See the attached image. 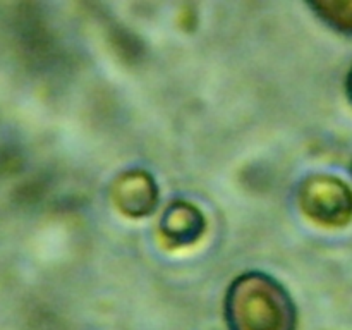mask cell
<instances>
[{
    "label": "cell",
    "mask_w": 352,
    "mask_h": 330,
    "mask_svg": "<svg viewBox=\"0 0 352 330\" xmlns=\"http://www.w3.org/2000/svg\"><path fill=\"white\" fill-rule=\"evenodd\" d=\"M227 315L232 330H294L296 309L280 284L263 274L237 278L229 291Z\"/></svg>",
    "instance_id": "cell-1"
},
{
    "label": "cell",
    "mask_w": 352,
    "mask_h": 330,
    "mask_svg": "<svg viewBox=\"0 0 352 330\" xmlns=\"http://www.w3.org/2000/svg\"><path fill=\"white\" fill-rule=\"evenodd\" d=\"M299 203L306 215L323 226H344L352 217V192L336 177H311L302 184Z\"/></svg>",
    "instance_id": "cell-2"
},
{
    "label": "cell",
    "mask_w": 352,
    "mask_h": 330,
    "mask_svg": "<svg viewBox=\"0 0 352 330\" xmlns=\"http://www.w3.org/2000/svg\"><path fill=\"white\" fill-rule=\"evenodd\" d=\"M113 199L122 212L129 215H144L155 208L157 188L150 175L143 172H131L116 182Z\"/></svg>",
    "instance_id": "cell-3"
},
{
    "label": "cell",
    "mask_w": 352,
    "mask_h": 330,
    "mask_svg": "<svg viewBox=\"0 0 352 330\" xmlns=\"http://www.w3.org/2000/svg\"><path fill=\"white\" fill-rule=\"evenodd\" d=\"M203 217L195 206L177 203L165 212L162 220V232L175 244L191 243L201 234Z\"/></svg>",
    "instance_id": "cell-4"
},
{
    "label": "cell",
    "mask_w": 352,
    "mask_h": 330,
    "mask_svg": "<svg viewBox=\"0 0 352 330\" xmlns=\"http://www.w3.org/2000/svg\"><path fill=\"white\" fill-rule=\"evenodd\" d=\"M311 7L330 26L352 34V0H325L315 2Z\"/></svg>",
    "instance_id": "cell-5"
},
{
    "label": "cell",
    "mask_w": 352,
    "mask_h": 330,
    "mask_svg": "<svg viewBox=\"0 0 352 330\" xmlns=\"http://www.w3.org/2000/svg\"><path fill=\"white\" fill-rule=\"evenodd\" d=\"M347 91H349V96H351V100H352V72H351L349 79H347Z\"/></svg>",
    "instance_id": "cell-6"
}]
</instances>
